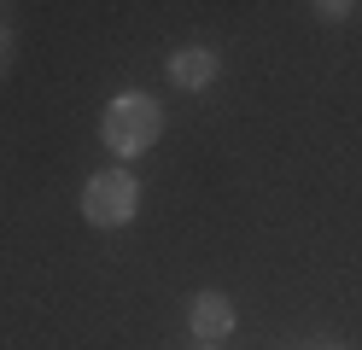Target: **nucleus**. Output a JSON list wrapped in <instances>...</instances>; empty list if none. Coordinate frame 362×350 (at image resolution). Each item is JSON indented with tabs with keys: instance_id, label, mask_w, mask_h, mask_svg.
<instances>
[{
	"instance_id": "nucleus-2",
	"label": "nucleus",
	"mask_w": 362,
	"mask_h": 350,
	"mask_svg": "<svg viewBox=\"0 0 362 350\" xmlns=\"http://www.w3.org/2000/svg\"><path fill=\"white\" fill-rule=\"evenodd\" d=\"M134 216H141V181H134V170L111 163V170H94V175L82 181V222L88 228L117 233Z\"/></svg>"
},
{
	"instance_id": "nucleus-8",
	"label": "nucleus",
	"mask_w": 362,
	"mask_h": 350,
	"mask_svg": "<svg viewBox=\"0 0 362 350\" xmlns=\"http://www.w3.org/2000/svg\"><path fill=\"white\" fill-rule=\"evenodd\" d=\"M322 350H339V344H322Z\"/></svg>"
},
{
	"instance_id": "nucleus-5",
	"label": "nucleus",
	"mask_w": 362,
	"mask_h": 350,
	"mask_svg": "<svg viewBox=\"0 0 362 350\" xmlns=\"http://www.w3.org/2000/svg\"><path fill=\"white\" fill-rule=\"evenodd\" d=\"M356 6H351V0H315V18H322V23H345Z\"/></svg>"
},
{
	"instance_id": "nucleus-4",
	"label": "nucleus",
	"mask_w": 362,
	"mask_h": 350,
	"mask_svg": "<svg viewBox=\"0 0 362 350\" xmlns=\"http://www.w3.org/2000/svg\"><path fill=\"white\" fill-rule=\"evenodd\" d=\"M216 76H222V59L211 53V47H175L170 53V82L181 93H205Z\"/></svg>"
},
{
	"instance_id": "nucleus-1",
	"label": "nucleus",
	"mask_w": 362,
	"mask_h": 350,
	"mask_svg": "<svg viewBox=\"0 0 362 350\" xmlns=\"http://www.w3.org/2000/svg\"><path fill=\"white\" fill-rule=\"evenodd\" d=\"M158 134H164V105H158L152 93H117V100L100 111V146L117 163H134L141 152H152Z\"/></svg>"
},
{
	"instance_id": "nucleus-6",
	"label": "nucleus",
	"mask_w": 362,
	"mask_h": 350,
	"mask_svg": "<svg viewBox=\"0 0 362 350\" xmlns=\"http://www.w3.org/2000/svg\"><path fill=\"white\" fill-rule=\"evenodd\" d=\"M0 64H6V23H0Z\"/></svg>"
},
{
	"instance_id": "nucleus-3",
	"label": "nucleus",
	"mask_w": 362,
	"mask_h": 350,
	"mask_svg": "<svg viewBox=\"0 0 362 350\" xmlns=\"http://www.w3.org/2000/svg\"><path fill=\"white\" fill-rule=\"evenodd\" d=\"M240 327V310L228 303V292H199L193 298V310H187V333L199 344H222Z\"/></svg>"
},
{
	"instance_id": "nucleus-7",
	"label": "nucleus",
	"mask_w": 362,
	"mask_h": 350,
	"mask_svg": "<svg viewBox=\"0 0 362 350\" xmlns=\"http://www.w3.org/2000/svg\"><path fill=\"white\" fill-rule=\"evenodd\" d=\"M193 350H222V344H193Z\"/></svg>"
}]
</instances>
